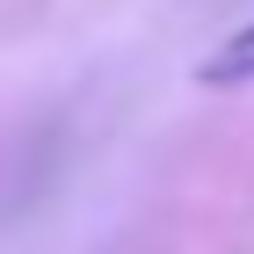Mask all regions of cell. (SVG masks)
<instances>
[{
	"instance_id": "cell-1",
	"label": "cell",
	"mask_w": 254,
	"mask_h": 254,
	"mask_svg": "<svg viewBox=\"0 0 254 254\" xmlns=\"http://www.w3.org/2000/svg\"><path fill=\"white\" fill-rule=\"evenodd\" d=\"M196 80H203V87H240V80H254V22H240L233 37L196 65Z\"/></svg>"
}]
</instances>
